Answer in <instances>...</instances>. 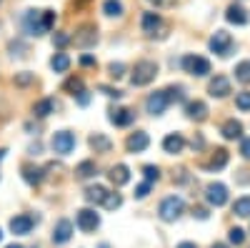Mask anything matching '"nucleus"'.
Masks as SVG:
<instances>
[{
	"mask_svg": "<svg viewBox=\"0 0 250 248\" xmlns=\"http://www.w3.org/2000/svg\"><path fill=\"white\" fill-rule=\"evenodd\" d=\"M53 23H55L53 10H28L23 18V25H25L28 35H43L53 28Z\"/></svg>",
	"mask_w": 250,
	"mask_h": 248,
	"instance_id": "f257e3e1",
	"label": "nucleus"
},
{
	"mask_svg": "<svg viewBox=\"0 0 250 248\" xmlns=\"http://www.w3.org/2000/svg\"><path fill=\"white\" fill-rule=\"evenodd\" d=\"M155 75H158V63H153V60H138L133 68V75H130V83L135 88H143L148 83H153Z\"/></svg>",
	"mask_w": 250,
	"mask_h": 248,
	"instance_id": "f03ea898",
	"label": "nucleus"
},
{
	"mask_svg": "<svg viewBox=\"0 0 250 248\" xmlns=\"http://www.w3.org/2000/svg\"><path fill=\"white\" fill-rule=\"evenodd\" d=\"M183 211H185V203H183V198H178V196H168V198L160 203V208H158V213H160V218H163L165 223L178 221V218L183 216Z\"/></svg>",
	"mask_w": 250,
	"mask_h": 248,
	"instance_id": "7ed1b4c3",
	"label": "nucleus"
},
{
	"mask_svg": "<svg viewBox=\"0 0 250 248\" xmlns=\"http://www.w3.org/2000/svg\"><path fill=\"white\" fill-rule=\"evenodd\" d=\"M70 43H75V48H83V50H88L98 43V28L93 23H85V25H80L75 30V35H70Z\"/></svg>",
	"mask_w": 250,
	"mask_h": 248,
	"instance_id": "20e7f679",
	"label": "nucleus"
},
{
	"mask_svg": "<svg viewBox=\"0 0 250 248\" xmlns=\"http://www.w3.org/2000/svg\"><path fill=\"white\" fill-rule=\"evenodd\" d=\"M50 146H53L55 153L68 156V153L75 151V135H73L70 131H58V133L53 135V140H50Z\"/></svg>",
	"mask_w": 250,
	"mask_h": 248,
	"instance_id": "39448f33",
	"label": "nucleus"
},
{
	"mask_svg": "<svg viewBox=\"0 0 250 248\" xmlns=\"http://www.w3.org/2000/svg\"><path fill=\"white\" fill-rule=\"evenodd\" d=\"M183 68H185V73L198 75V78L210 73V63H208L205 58H200V55H185L183 58Z\"/></svg>",
	"mask_w": 250,
	"mask_h": 248,
	"instance_id": "423d86ee",
	"label": "nucleus"
},
{
	"mask_svg": "<svg viewBox=\"0 0 250 248\" xmlns=\"http://www.w3.org/2000/svg\"><path fill=\"white\" fill-rule=\"evenodd\" d=\"M168 106H170V98H168L165 90H158V93H153L148 100H145V111H148L150 115H163Z\"/></svg>",
	"mask_w": 250,
	"mask_h": 248,
	"instance_id": "0eeeda50",
	"label": "nucleus"
},
{
	"mask_svg": "<svg viewBox=\"0 0 250 248\" xmlns=\"http://www.w3.org/2000/svg\"><path fill=\"white\" fill-rule=\"evenodd\" d=\"M233 48V38L230 33H225V30H215L213 38H210V50L218 53V55H228Z\"/></svg>",
	"mask_w": 250,
	"mask_h": 248,
	"instance_id": "6e6552de",
	"label": "nucleus"
},
{
	"mask_svg": "<svg viewBox=\"0 0 250 248\" xmlns=\"http://www.w3.org/2000/svg\"><path fill=\"white\" fill-rule=\"evenodd\" d=\"M98 225H100V216H98L95 211H90V208L78 211V228H80L83 233H93Z\"/></svg>",
	"mask_w": 250,
	"mask_h": 248,
	"instance_id": "1a4fd4ad",
	"label": "nucleus"
},
{
	"mask_svg": "<svg viewBox=\"0 0 250 248\" xmlns=\"http://www.w3.org/2000/svg\"><path fill=\"white\" fill-rule=\"evenodd\" d=\"M205 198H208V203H210V205L220 208V205L228 203V188H225L223 183H210L205 188Z\"/></svg>",
	"mask_w": 250,
	"mask_h": 248,
	"instance_id": "9d476101",
	"label": "nucleus"
},
{
	"mask_svg": "<svg viewBox=\"0 0 250 248\" xmlns=\"http://www.w3.org/2000/svg\"><path fill=\"white\" fill-rule=\"evenodd\" d=\"M125 146H128V151H130V153H143L145 148L150 146V138H148V133L135 131V133H130V135H128Z\"/></svg>",
	"mask_w": 250,
	"mask_h": 248,
	"instance_id": "9b49d317",
	"label": "nucleus"
},
{
	"mask_svg": "<svg viewBox=\"0 0 250 248\" xmlns=\"http://www.w3.org/2000/svg\"><path fill=\"white\" fill-rule=\"evenodd\" d=\"M140 25H143V33L145 35H155L160 28H163V20H160V15L158 13H143V20H140Z\"/></svg>",
	"mask_w": 250,
	"mask_h": 248,
	"instance_id": "f8f14e48",
	"label": "nucleus"
},
{
	"mask_svg": "<svg viewBox=\"0 0 250 248\" xmlns=\"http://www.w3.org/2000/svg\"><path fill=\"white\" fill-rule=\"evenodd\" d=\"M33 216H15L13 221H10V231L15 233V236H28L30 231H33Z\"/></svg>",
	"mask_w": 250,
	"mask_h": 248,
	"instance_id": "ddd939ff",
	"label": "nucleus"
},
{
	"mask_svg": "<svg viewBox=\"0 0 250 248\" xmlns=\"http://www.w3.org/2000/svg\"><path fill=\"white\" fill-rule=\"evenodd\" d=\"M208 90H210L213 98H225L228 93H230V80H228L225 75H215L210 80V86H208Z\"/></svg>",
	"mask_w": 250,
	"mask_h": 248,
	"instance_id": "4468645a",
	"label": "nucleus"
},
{
	"mask_svg": "<svg viewBox=\"0 0 250 248\" xmlns=\"http://www.w3.org/2000/svg\"><path fill=\"white\" fill-rule=\"evenodd\" d=\"M108 118H110V123H115V126L125 128V126H130V123L135 120V113H133L130 108H113Z\"/></svg>",
	"mask_w": 250,
	"mask_h": 248,
	"instance_id": "2eb2a0df",
	"label": "nucleus"
},
{
	"mask_svg": "<svg viewBox=\"0 0 250 248\" xmlns=\"http://www.w3.org/2000/svg\"><path fill=\"white\" fill-rule=\"evenodd\" d=\"M70 236H73V223H70L68 218L58 221L55 231H53V241H55V243H68V241H70Z\"/></svg>",
	"mask_w": 250,
	"mask_h": 248,
	"instance_id": "dca6fc26",
	"label": "nucleus"
},
{
	"mask_svg": "<svg viewBox=\"0 0 250 248\" xmlns=\"http://www.w3.org/2000/svg\"><path fill=\"white\" fill-rule=\"evenodd\" d=\"M183 148H185V138H183L180 133H170V135H165V140H163V151H165V153L175 156V153H180Z\"/></svg>",
	"mask_w": 250,
	"mask_h": 248,
	"instance_id": "f3484780",
	"label": "nucleus"
},
{
	"mask_svg": "<svg viewBox=\"0 0 250 248\" xmlns=\"http://www.w3.org/2000/svg\"><path fill=\"white\" fill-rule=\"evenodd\" d=\"M110 183L115 185V188H120V185H125L130 180V171H128V165H113L110 173H108Z\"/></svg>",
	"mask_w": 250,
	"mask_h": 248,
	"instance_id": "a211bd4d",
	"label": "nucleus"
},
{
	"mask_svg": "<svg viewBox=\"0 0 250 248\" xmlns=\"http://www.w3.org/2000/svg\"><path fill=\"white\" fill-rule=\"evenodd\" d=\"M185 113H188V118H190V120H205L208 118V106H205V103L203 100H190V103H188V108H185Z\"/></svg>",
	"mask_w": 250,
	"mask_h": 248,
	"instance_id": "6ab92c4d",
	"label": "nucleus"
},
{
	"mask_svg": "<svg viewBox=\"0 0 250 248\" xmlns=\"http://www.w3.org/2000/svg\"><path fill=\"white\" fill-rule=\"evenodd\" d=\"M240 135H243V123H240V120L230 118V120L223 123V138H225V140H235V138H240Z\"/></svg>",
	"mask_w": 250,
	"mask_h": 248,
	"instance_id": "aec40b11",
	"label": "nucleus"
},
{
	"mask_svg": "<svg viewBox=\"0 0 250 248\" xmlns=\"http://www.w3.org/2000/svg\"><path fill=\"white\" fill-rule=\"evenodd\" d=\"M225 20H228V23H233V25H245L248 23V13L240 5H230L225 10Z\"/></svg>",
	"mask_w": 250,
	"mask_h": 248,
	"instance_id": "412c9836",
	"label": "nucleus"
},
{
	"mask_svg": "<svg viewBox=\"0 0 250 248\" xmlns=\"http://www.w3.org/2000/svg\"><path fill=\"white\" fill-rule=\"evenodd\" d=\"M110 138L108 135H103V133H95V135H90V148L95 151V153H108L110 151Z\"/></svg>",
	"mask_w": 250,
	"mask_h": 248,
	"instance_id": "4be33fe9",
	"label": "nucleus"
},
{
	"mask_svg": "<svg viewBox=\"0 0 250 248\" xmlns=\"http://www.w3.org/2000/svg\"><path fill=\"white\" fill-rule=\"evenodd\" d=\"M108 191L103 188V185H90V188H85V201L88 203H95V205H103V201H105Z\"/></svg>",
	"mask_w": 250,
	"mask_h": 248,
	"instance_id": "5701e85b",
	"label": "nucleus"
},
{
	"mask_svg": "<svg viewBox=\"0 0 250 248\" xmlns=\"http://www.w3.org/2000/svg\"><path fill=\"white\" fill-rule=\"evenodd\" d=\"M50 68H53L55 73H65V70L70 68V55H68V53H55V55L50 58Z\"/></svg>",
	"mask_w": 250,
	"mask_h": 248,
	"instance_id": "b1692460",
	"label": "nucleus"
},
{
	"mask_svg": "<svg viewBox=\"0 0 250 248\" xmlns=\"http://www.w3.org/2000/svg\"><path fill=\"white\" fill-rule=\"evenodd\" d=\"M225 163H228V151H225V148H215V153L210 156V160L205 163V168H213V171H218V168H223Z\"/></svg>",
	"mask_w": 250,
	"mask_h": 248,
	"instance_id": "393cba45",
	"label": "nucleus"
},
{
	"mask_svg": "<svg viewBox=\"0 0 250 248\" xmlns=\"http://www.w3.org/2000/svg\"><path fill=\"white\" fill-rule=\"evenodd\" d=\"M53 111H55V100H53V98L38 100V103H35V108H33V113H35L38 118H45V115H50Z\"/></svg>",
	"mask_w": 250,
	"mask_h": 248,
	"instance_id": "a878e982",
	"label": "nucleus"
},
{
	"mask_svg": "<svg viewBox=\"0 0 250 248\" xmlns=\"http://www.w3.org/2000/svg\"><path fill=\"white\" fill-rule=\"evenodd\" d=\"M233 213H235V216H240V218H250V196H243V198H238V201H235Z\"/></svg>",
	"mask_w": 250,
	"mask_h": 248,
	"instance_id": "bb28decb",
	"label": "nucleus"
},
{
	"mask_svg": "<svg viewBox=\"0 0 250 248\" xmlns=\"http://www.w3.org/2000/svg\"><path fill=\"white\" fill-rule=\"evenodd\" d=\"M103 13H105L108 18H120L123 15V3L120 0H105V3H103Z\"/></svg>",
	"mask_w": 250,
	"mask_h": 248,
	"instance_id": "cd10ccee",
	"label": "nucleus"
},
{
	"mask_svg": "<svg viewBox=\"0 0 250 248\" xmlns=\"http://www.w3.org/2000/svg\"><path fill=\"white\" fill-rule=\"evenodd\" d=\"M62 90L70 93V95H80L83 90H85V86H83L80 78H68L65 83H62Z\"/></svg>",
	"mask_w": 250,
	"mask_h": 248,
	"instance_id": "c85d7f7f",
	"label": "nucleus"
},
{
	"mask_svg": "<svg viewBox=\"0 0 250 248\" xmlns=\"http://www.w3.org/2000/svg\"><path fill=\"white\" fill-rule=\"evenodd\" d=\"M23 178L30 183V185H38L43 180V168H33V165H25L23 168Z\"/></svg>",
	"mask_w": 250,
	"mask_h": 248,
	"instance_id": "c756f323",
	"label": "nucleus"
},
{
	"mask_svg": "<svg viewBox=\"0 0 250 248\" xmlns=\"http://www.w3.org/2000/svg\"><path fill=\"white\" fill-rule=\"evenodd\" d=\"M235 78L248 86V83H250V60H243V63L235 66Z\"/></svg>",
	"mask_w": 250,
	"mask_h": 248,
	"instance_id": "7c9ffc66",
	"label": "nucleus"
},
{
	"mask_svg": "<svg viewBox=\"0 0 250 248\" xmlns=\"http://www.w3.org/2000/svg\"><path fill=\"white\" fill-rule=\"evenodd\" d=\"M93 173H95V163L93 160H83L78 168H75V176L78 178H90Z\"/></svg>",
	"mask_w": 250,
	"mask_h": 248,
	"instance_id": "2f4dec72",
	"label": "nucleus"
},
{
	"mask_svg": "<svg viewBox=\"0 0 250 248\" xmlns=\"http://www.w3.org/2000/svg\"><path fill=\"white\" fill-rule=\"evenodd\" d=\"M103 205H105L108 211H115V208H120V205H123V198H120V193H108V196H105V201H103Z\"/></svg>",
	"mask_w": 250,
	"mask_h": 248,
	"instance_id": "473e14b6",
	"label": "nucleus"
},
{
	"mask_svg": "<svg viewBox=\"0 0 250 248\" xmlns=\"http://www.w3.org/2000/svg\"><path fill=\"white\" fill-rule=\"evenodd\" d=\"M235 106L240 111H250V90H243V93L235 95Z\"/></svg>",
	"mask_w": 250,
	"mask_h": 248,
	"instance_id": "72a5a7b5",
	"label": "nucleus"
},
{
	"mask_svg": "<svg viewBox=\"0 0 250 248\" xmlns=\"http://www.w3.org/2000/svg\"><path fill=\"white\" fill-rule=\"evenodd\" d=\"M228 238H230V243L240 246V243L245 241V231H243V228H230V233H228Z\"/></svg>",
	"mask_w": 250,
	"mask_h": 248,
	"instance_id": "f704fd0d",
	"label": "nucleus"
},
{
	"mask_svg": "<svg viewBox=\"0 0 250 248\" xmlns=\"http://www.w3.org/2000/svg\"><path fill=\"white\" fill-rule=\"evenodd\" d=\"M143 173H145V180H158L160 178V171L155 168V165H145V168H143Z\"/></svg>",
	"mask_w": 250,
	"mask_h": 248,
	"instance_id": "c9c22d12",
	"label": "nucleus"
},
{
	"mask_svg": "<svg viewBox=\"0 0 250 248\" xmlns=\"http://www.w3.org/2000/svg\"><path fill=\"white\" fill-rule=\"evenodd\" d=\"M53 43H55L58 48H65V45L70 43V35H68V33H55V35H53Z\"/></svg>",
	"mask_w": 250,
	"mask_h": 248,
	"instance_id": "e433bc0d",
	"label": "nucleus"
},
{
	"mask_svg": "<svg viewBox=\"0 0 250 248\" xmlns=\"http://www.w3.org/2000/svg\"><path fill=\"white\" fill-rule=\"evenodd\" d=\"M108 70H110V78H115V80L125 75V66H123V63H110Z\"/></svg>",
	"mask_w": 250,
	"mask_h": 248,
	"instance_id": "4c0bfd02",
	"label": "nucleus"
},
{
	"mask_svg": "<svg viewBox=\"0 0 250 248\" xmlns=\"http://www.w3.org/2000/svg\"><path fill=\"white\" fill-rule=\"evenodd\" d=\"M165 93H168L170 103H173V100H183V88H180V86H173V88H165Z\"/></svg>",
	"mask_w": 250,
	"mask_h": 248,
	"instance_id": "58836bf2",
	"label": "nucleus"
},
{
	"mask_svg": "<svg viewBox=\"0 0 250 248\" xmlns=\"http://www.w3.org/2000/svg\"><path fill=\"white\" fill-rule=\"evenodd\" d=\"M33 83V73H18L15 75V86H30Z\"/></svg>",
	"mask_w": 250,
	"mask_h": 248,
	"instance_id": "ea45409f",
	"label": "nucleus"
},
{
	"mask_svg": "<svg viewBox=\"0 0 250 248\" xmlns=\"http://www.w3.org/2000/svg\"><path fill=\"white\" fill-rule=\"evenodd\" d=\"M150 185H153L150 180H145V183H140L138 188H135V198H145V196H148V193H150Z\"/></svg>",
	"mask_w": 250,
	"mask_h": 248,
	"instance_id": "a19ab883",
	"label": "nucleus"
},
{
	"mask_svg": "<svg viewBox=\"0 0 250 248\" xmlns=\"http://www.w3.org/2000/svg\"><path fill=\"white\" fill-rule=\"evenodd\" d=\"M240 156H243L245 160H250V138H243V140H240Z\"/></svg>",
	"mask_w": 250,
	"mask_h": 248,
	"instance_id": "79ce46f5",
	"label": "nucleus"
},
{
	"mask_svg": "<svg viewBox=\"0 0 250 248\" xmlns=\"http://www.w3.org/2000/svg\"><path fill=\"white\" fill-rule=\"evenodd\" d=\"M100 90L105 93V95H110V98H120V95H123L118 88H108V86H100Z\"/></svg>",
	"mask_w": 250,
	"mask_h": 248,
	"instance_id": "37998d69",
	"label": "nucleus"
},
{
	"mask_svg": "<svg viewBox=\"0 0 250 248\" xmlns=\"http://www.w3.org/2000/svg\"><path fill=\"white\" fill-rule=\"evenodd\" d=\"M150 3L155 8H170V5H175V0H150Z\"/></svg>",
	"mask_w": 250,
	"mask_h": 248,
	"instance_id": "c03bdc74",
	"label": "nucleus"
},
{
	"mask_svg": "<svg viewBox=\"0 0 250 248\" xmlns=\"http://www.w3.org/2000/svg\"><path fill=\"white\" fill-rule=\"evenodd\" d=\"M80 66H85V68L95 66V58H93V55H83V58H80Z\"/></svg>",
	"mask_w": 250,
	"mask_h": 248,
	"instance_id": "a18cd8bd",
	"label": "nucleus"
},
{
	"mask_svg": "<svg viewBox=\"0 0 250 248\" xmlns=\"http://www.w3.org/2000/svg\"><path fill=\"white\" fill-rule=\"evenodd\" d=\"M78 100H80V106H85V103H88L90 98H88V93H85V90H83V93L78 95Z\"/></svg>",
	"mask_w": 250,
	"mask_h": 248,
	"instance_id": "49530a36",
	"label": "nucleus"
},
{
	"mask_svg": "<svg viewBox=\"0 0 250 248\" xmlns=\"http://www.w3.org/2000/svg\"><path fill=\"white\" fill-rule=\"evenodd\" d=\"M193 216H198V218H208V211H205V208H195Z\"/></svg>",
	"mask_w": 250,
	"mask_h": 248,
	"instance_id": "de8ad7c7",
	"label": "nucleus"
},
{
	"mask_svg": "<svg viewBox=\"0 0 250 248\" xmlns=\"http://www.w3.org/2000/svg\"><path fill=\"white\" fill-rule=\"evenodd\" d=\"M178 248H198V246H195V243H190V241H185V243H180Z\"/></svg>",
	"mask_w": 250,
	"mask_h": 248,
	"instance_id": "09e8293b",
	"label": "nucleus"
},
{
	"mask_svg": "<svg viewBox=\"0 0 250 248\" xmlns=\"http://www.w3.org/2000/svg\"><path fill=\"white\" fill-rule=\"evenodd\" d=\"M213 248H228V246H225V243H215Z\"/></svg>",
	"mask_w": 250,
	"mask_h": 248,
	"instance_id": "8fccbe9b",
	"label": "nucleus"
},
{
	"mask_svg": "<svg viewBox=\"0 0 250 248\" xmlns=\"http://www.w3.org/2000/svg\"><path fill=\"white\" fill-rule=\"evenodd\" d=\"M3 158H5V151H3V148H0V160H3Z\"/></svg>",
	"mask_w": 250,
	"mask_h": 248,
	"instance_id": "3c124183",
	"label": "nucleus"
},
{
	"mask_svg": "<svg viewBox=\"0 0 250 248\" xmlns=\"http://www.w3.org/2000/svg\"><path fill=\"white\" fill-rule=\"evenodd\" d=\"M8 248H23V246H15V243H13V246H8Z\"/></svg>",
	"mask_w": 250,
	"mask_h": 248,
	"instance_id": "603ef678",
	"label": "nucleus"
},
{
	"mask_svg": "<svg viewBox=\"0 0 250 248\" xmlns=\"http://www.w3.org/2000/svg\"><path fill=\"white\" fill-rule=\"evenodd\" d=\"M0 241H3V231H0Z\"/></svg>",
	"mask_w": 250,
	"mask_h": 248,
	"instance_id": "864d4df0",
	"label": "nucleus"
}]
</instances>
